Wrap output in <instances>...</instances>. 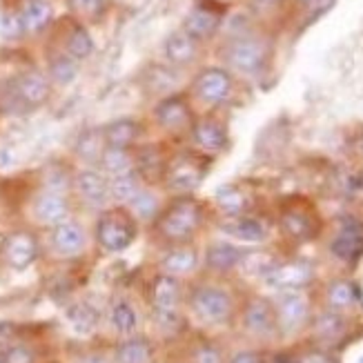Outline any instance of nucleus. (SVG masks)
<instances>
[{"instance_id": "393cba45", "label": "nucleus", "mask_w": 363, "mask_h": 363, "mask_svg": "<svg viewBox=\"0 0 363 363\" xmlns=\"http://www.w3.org/2000/svg\"><path fill=\"white\" fill-rule=\"evenodd\" d=\"M109 179V196H112V203L114 205H123V208H128L130 201L143 189V185L147 183L145 177L140 174L138 169H132V172H123V174H116V177H107Z\"/></svg>"}, {"instance_id": "cd10ccee", "label": "nucleus", "mask_w": 363, "mask_h": 363, "mask_svg": "<svg viewBox=\"0 0 363 363\" xmlns=\"http://www.w3.org/2000/svg\"><path fill=\"white\" fill-rule=\"evenodd\" d=\"M225 234H230L232 239L243 241V243H261L265 241L267 230L261 220L257 218H247V216H230L223 225H220Z\"/></svg>"}, {"instance_id": "423d86ee", "label": "nucleus", "mask_w": 363, "mask_h": 363, "mask_svg": "<svg viewBox=\"0 0 363 363\" xmlns=\"http://www.w3.org/2000/svg\"><path fill=\"white\" fill-rule=\"evenodd\" d=\"M50 247L62 261L81 259L89 247V232L81 220L69 216L67 220L50 228Z\"/></svg>"}, {"instance_id": "a19ab883", "label": "nucleus", "mask_w": 363, "mask_h": 363, "mask_svg": "<svg viewBox=\"0 0 363 363\" xmlns=\"http://www.w3.org/2000/svg\"><path fill=\"white\" fill-rule=\"evenodd\" d=\"M192 363H223L220 352L210 343H201L192 352Z\"/></svg>"}, {"instance_id": "2f4dec72", "label": "nucleus", "mask_w": 363, "mask_h": 363, "mask_svg": "<svg viewBox=\"0 0 363 363\" xmlns=\"http://www.w3.org/2000/svg\"><path fill=\"white\" fill-rule=\"evenodd\" d=\"M357 301H359V290H357V286L352 281L339 279V281L330 283V286H328V306H330V310H335V312L348 310Z\"/></svg>"}, {"instance_id": "473e14b6", "label": "nucleus", "mask_w": 363, "mask_h": 363, "mask_svg": "<svg viewBox=\"0 0 363 363\" xmlns=\"http://www.w3.org/2000/svg\"><path fill=\"white\" fill-rule=\"evenodd\" d=\"M94 52V40L83 25H74L65 36V54L74 60H85Z\"/></svg>"}, {"instance_id": "c9c22d12", "label": "nucleus", "mask_w": 363, "mask_h": 363, "mask_svg": "<svg viewBox=\"0 0 363 363\" xmlns=\"http://www.w3.org/2000/svg\"><path fill=\"white\" fill-rule=\"evenodd\" d=\"M314 333H317V337L323 341H335L345 333V321L339 312L330 310L317 319V323H314Z\"/></svg>"}, {"instance_id": "a18cd8bd", "label": "nucleus", "mask_w": 363, "mask_h": 363, "mask_svg": "<svg viewBox=\"0 0 363 363\" xmlns=\"http://www.w3.org/2000/svg\"><path fill=\"white\" fill-rule=\"evenodd\" d=\"M78 363H112V354H105V352H99V350H91V352H85Z\"/></svg>"}, {"instance_id": "7ed1b4c3", "label": "nucleus", "mask_w": 363, "mask_h": 363, "mask_svg": "<svg viewBox=\"0 0 363 363\" xmlns=\"http://www.w3.org/2000/svg\"><path fill=\"white\" fill-rule=\"evenodd\" d=\"M183 283L181 279L159 272L150 281V308L156 323L165 330H174L181 321L183 308Z\"/></svg>"}, {"instance_id": "412c9836", "label": "nucleus", "mask_w": 363, "mask_h": 363, "mask_svg": "<svg viewBox=\"0 0 363 363\" xmlns=\"http://www.w3.org/2000/svg\"><path fill=\"white\" fill-rule=\"evenodd\" d=\"M105 147H125V150H136V143L143 134V125L134 118H118L107 123L101 130Z\"/></svg>"}, {"instance_id": "49530a36", "label": "nucleus", "mask_w": 363, "mask_h": 363, "mask_svg": "<svg viewBox=\"0 0 363 363\" xmlns=\"http://www.w3.org/2000/svg\"><path fill=\"white\" fill-rule=\"evenodd\" d=\"M230 363H261V359H259V354H257V352L245 350V352L234 354V357L230 359Z\"/></svg>"}, {"instance_id": "79ce46f5", "label": "nucleus", "mask_w": 363, "mask_h": 363, "mask_svg": "<svg viewBox=\"0 0 363 363\" xmlns=\"http://www.w3.org/2000/svg\"><path fill=\"white\" fill-rule=\"evenodd\" d=\"M69 5L81 16H96L103 9V0H69Z\"/></svg>"}, {"instance_id": "72a5a7b5", "label": "nucleus", "mask_w": 363, "mask_h": 363, "mask_svg": "<svg viewBox=\"0 0 363 363\" xmlns=\"http://www.w3.org/2000/svg\"><path fill=\"white\" fill-rule=\"evenodd\" d=\"M103 150H105V140H103V134L96 130L81 134V138H78V143H76V154L89 165H99Z\"/></svg>"}, {"instance_id": "f704fd0d", "label": "nucleus", "mask_w": 363, "mask_h": 363, "mask_svg": "<svg viewBox=\"0 0 363 363\" xmlns=\"http://www.w3.org/2000/svg\"><path fill=\"white\" fill-rule=\"evenodd\" d=\"M216 205L228 216H239L247 208V196L241 187L228 185V187H220L216 192Z\"/></svg>"}, {"instance_id": "f257e3e1", "label": "nucleus", "mask_w": 363, "mask_h": 363, "mask_svg": "<svg viewBox=\"0 0 363 363\" xmlns=\"http://www.w3.org/2000/svg\"><path fill=\"white\" fill-rule=\"evenodd\" d=\"M205 223V208L194 194L169 196L163 205L161 214L152 220V232L156 241L165 247L192 243L194 236Z\"/></svg>"}, {"instance_id": "c85d7f7f", "label": "nucleus", "mask_w": 363, "mask_h": 363, "mask_svg": "<svg viewBox=\"0 0 363 363\" xmlns=\"http://www.w3.org/2000/svg\"><path fill=\"white\" fill-rule=\"evenodd\" d=\"M199 54V40H194L185 31H174L167 40H165V58L172 62V65H189Z\"/></svg>"}, {"instance_id": "7c9ffc66", "label": "nucleus", "mask_w": 363, "mask_h": 363, "mask_svg": "<svg viewBox=\"0 0 363 363\" xmlns=\"http://www.w3.org/2000/svg\"><path fill=\"white\" fill-rule=\"evenodd\" d=\"M52 5L47 0H27V5L18 11L21 27L25 34H36L52 23Z\"/></svg>"}, {"instance_id": "2eb2a0df", "label": "nucleus", "mask_w": 363, "mask_h": 363, "mask_svg": "<svg viewBox=\"0 0 363 363\" xmlns=\"http://www.w3.org/2000/svg\"><path fill=\"white\" fill-rule=\"evenodd\" d=\"M330 252L333 257L352 263L363 257V220H345V223L337 230L335 239L330 241Z\"/></svg>"}, {"instance_id": "ddd939ff", "label": "nucleus", "mask_w": 363, "mask_h": 363, "mask_svg": "<svg viewBox=\"0 0 363 363\" xmlns=\"http://www.w3.org/2000/svg\"><path fill=\"white\" fill-rule=\"evenodd\" d=\"M192 91L199 101L208 103V105L223 103L230 99V94H232V76L225 69H218V67L203 69L196 76Z\"/></svg>"}, {"instance_id": "8fccbe9b", "label": "nucleus", "mask_w": 363, "mask_h": 363, "mask_svg": "<svg viewBox=\"0 0 363 363\" xmlns=\"http://www.w3.org/2000/svg\"><path fill=\"white\" fill-rule=\"evenodd\" d=\"M359 363H363V357H361V359H359Z\"/></svg>"}, {"instance_id": "39448f33", "label": "nucleus", "mask_w": 363, "mask_h": 363, "mask_svg": "<svg viewBox=\"0 0 363 363\" xmlns=\"http://www.w3.org/2000/svg\"><path fill=\"white\" fill-rule=\"evenodd\" d=\"M205 179V165L196 154H177L165 161L161 172V187L167 194H194Z\"/></svg>"}, {"instance_id": "bb28decb", "label": "nucleus", "mask_w": 363, "mask_h": 363, "mask_svg": "<svg viewBox=\"0 0 363 363\" xmlns=\"http://www.w3.org/2000/svg\"><path fill=\"white\" fill-rule=\"evenodd\" d=\"M220 25V16L210 9V7H194L192 11L187 13V18H185V25H183V31L185 34H189L194 40H205V38H210L214 36V31L218 29Z\"/></svg>"}, {"instance_id": "c756f323", "label": "nucleus", "mask_w": 363, "mask_h": 363, "mask_svg": "<svg viewBox=\"0 0 363 363\" xmlns=\"http://www.w3.org/2000/svg\"><path fill=\"white\" fill-rule=\"evenodd\" d=\"M99 169L105 177H116L123 172L138 169L136 163V150H125V147H105L99 161Z\"/></svg>"}, {"instance_id": "de8ad7c7", "label": "nucleus", "mask_w": 363, "mask_h": 363, "mask_svg": "<svg viewBox=\"0 0 363 363\" xmlns=\"http://www.w3.org/2000/svg\"><path fill=\"white\" fill-rule=\"evenodd\" d=\"M0 363H5V359H3V352H0Z\"/></svg>"}, {"instance_id": "09e8293b", "label": "nucleus", "mask_w": 363, "mask_h": 363, "mask_svg": "<svg viewBox=\"0 0 363 363\" xmlns=\"http://www.w3.org/2000/svg\"><path fill=\"white\" fill-rule=\"evenodd\" d=\"M361 152H363V140H361Z\"/></svg>"}, {"instance_id": "a878e982", "label": "nucleus", "mask_w": 363, "mask_h": 363, "mask_svg": "<svg viewBox=\"0 0 363 363\" xmlns=\"http://www.w3.org/2000/svg\"><path fill=\"white\" fill-rule=\"evenodd\" d=\"M241 259H243V250L232 243H225V241L212 243L208 250H205V255L201 257L203 265L210 267L214 272H230L241 263Z\"/></svg>"}, {"instance_id": "4468645a", "label": "nucleus", "mask_w": 363, "mask_h": 363, "mask_svg": "<svg viewBox=\"0 0 363 363\" xmlns=\"http://www.w3.org/2000/svg\"><path fill=\"white\" fill-rule=\"evenodd\" d=\"M52 94V85L50 78L45 74L31 69V72H23L18 78L13 81V96L23 107H40L47 103Z\"/></svg>"}, {"instance_id": "a211bd4d", "label": "nucleus", "mask_w": 363, "mask_h": 363, "mask_svg": "<svg viewBox=\"0 0 363 363\" xmlns=\"http://www.w3.org/2000/svg\"><path fill=\"white\" fill-rule=\"evenodd\" d=\"M243 325L247 333L255 337L274 335L279 330L274 306L270 301H265V298H255V301H250L243 312Z\"/></svg>"}, {"instance_id": "9d476101", "label": "nucleus", "mask_w": 363, "mask_h": 363, "mask_svg": "<svg viewBox=\"0 0 363 363\" xmlns=\"http://www.w3.org/2000/svg\"><path fill=\"white\" fill-rule=\"evenodd\" d=\"M154 121L169 134H181L192 128V105L181 94H169L154 107Z\"/></svg>"}, {"instance_id": "dca6fc26", "label": "nucleus", "mask_w": 363, "mask_h": 363, "mask_svg": "<svg viewBox=\"0 0 363 363\" xmlns=\"http://www.w3.org/2000/svg\"><path fill=\"white\" fill-rule=\"evenodd\" d=\"M199 265H201V255L192 243L172 245L165 250V255L159 261V272L183 279L187 274H194L199 270Z\"/></svg>"}, {"instance_id": "6ab92c4d", "label": "nucleus", "mask_w": 363, "mask_h": 363, "mask_svg": "<svg viewBox=\"0 0 363 363\" xmlns=\"http://www.w3.org/2000/svg\"><path fill=\"white\" fill-rule=\"evenodd\" d=\"M167 192L163 187H159V185H152V183H145L143 185V189L130 201V205H128V210L136 216V220L138 223H152V220L161 214V210H163V205H165V201H167V196H165Z\"/></svg>"}, {"instance_id": "e433bc0d", "label": "nucleus", "mask_w": 363, "mask_h": 363, "mask_svg": "<svg viewBox=\"0 0 363 363\" xmlns=\"http://www.w3.org/2000/svg\"><path fill=\"white\" fill-rule=\"evenodd\" d=\"M72 181H74L72 172H67L65 167H60V165H50V167L45 169L43 189H47V192L67 194L69 189H72Z\"/></svg>"}, {"instance_id": "4c0bfd02", "label": "nucleus", "mask_w": 363, "mask_h": 363, "mask_svg": "<svg viewBox=\"0 0 363 363\" xmlns=\"http://www.w3.org/2000/svg\"><path fill=\"white\" fill-rule=\"evenodd\" d=\"M76 72H78L76 69V60L69 58L67 54H58L50 62V76H52V81L58 83V85L72 83L76 78Z\"/></svg>"}, {"instance_id": "6e6552de", "label": "nucleus", "mask_w": 363, "mask_h": 363, "mask_svg": "<svg viewBox=\"0 0 363 363\" xmlns=\"http://www.w3.org/2000/svg\"><path fill=\"white\" fill-rule=\"evenodd\" d=\"M72 189L89 210L103 212L105 208L112 205V196H109V179L96 167L78 169L72 181Z\"/></svg>"}, {"instance_id": "aec40b11", "label": "nucleus", "mask_w": 363, "mask_h": 363, "mask_svg": "<svg viewBox=\"0 0 363 363\" xmlns=\"http://www.w3.org/2000/svg\"><path fill=\"white\" fill-rule=\"evenodd\" d=\"M310 279H312V267L301 261L281 263L267 272V283L281 292L283 290H301L303 286H308Z\"/></svg>"}, {"instance_id": "f3484780", "label": "nucleus", "mask_w": 363, "mask_h": 363, "mask_svg": "<svg viewBox=\"0 0 363 363\" xmlns=\"http://www.w3.org/2000/svg\"><path fill=\"white\" fill-rule=\"evenodd\" d=\"M192 140L194 145L203 152V154H218L223 152L225 145H228V130L225 125L212 118V116H205V118H199L192 123Z\"/></svg>"}, {"instance_id": "4be33fe9", "label": "nucleus", "mask_w": 363, "mask_h": 363, "mask_svg": "<svg viewBox=\"0 0 363 363\" xmlns=\"http://www.w3.org/2000/svg\"><path fill=\"white\" fill-rule=\"evenodd\" d=\"M107 323H109V328H112L121 339L134 337L136 330H138V312L132 306V301L118 296L107 308Z\"/></svg>"}, {"instance_id": "20e7f679", "label": "nucleus", "mask_w": 363, "mask_h": 363, "mask_svg": "<svg viewBox=\"0 0 363 363\" xmlns=\"http://www.w3.org/2000/svg\"><path fill=\"white\" fill-rule=\"evenodd\" d=\"M187 308L201 323L218 325L232 317L234 301L225 288L214 286V283H201L187 294Z\"/></svg>"}, {"instance_id": "f03ea898", "label": "nucleus", "mask_w": 363, "mask_h": 363, "mask_svg": "<svg viewBox=\"0 0 363 363\" xmlns=\"http://www.w3.org/2000/svg\"><path fill=\"white\" fill-rule=\"evenodd\" d=\"M138 225L140 223L128 208L109 205V208L99 212L96 225H94V241L107 255H118L136 241Z\"/></svg>"}, {"instance_id": "ea45409f", "label": "nucleus", "mask_w": 363, "mask_h": 363, "mask_svg": "<svg viewBox=\"0 0 363 363\" xmlns=\"http://www.w3.org/2000/svg\"><path fill=\"white\" fill-rule=\"evenodd\" d=\"M69 319H72L74 328L81 330V333H89L91 328H96V312H94L89 306H74L69 312Z\"/></svg>"}, {"instance_id": "c03bdc74", "label": "nucleus", "mask_w": 363, "mask_h": 363, "mask_svg": "<svg viewBox=\"0 0 363 363\" xmlns=\"http://www.w3.org/2000/svg\"><path fill=\"white\" fill-rule=\"evenodd\" d=\"M279 3L281 0H250V7L257 13H267V11H274L279 7Z\"/></svg>"}, {"instance_id": "5701e85b", "label": "nucleus", "mask_w": 363, "mask_h": 363, "mask_svg": "<svg viewBox=\"0 0 363 363\" xmlns=\"http://www.w3.org/2000/svg\"><path fill=\"white\" fill-rule=\"evenodd\" d=\"M112 363H154V345L145 337H125L112 350Z\"/></svg>"}, {"instance_id": "9b49d317", "label": "nucleus", "mask_w": 363, "mask_h": 363, "mask_svg": "<svg viewBox=\"0 0 363 363\" xmlns=\"http://www.w3.org/2000/svg\"><path fill=\"white\" fill-rule=\"evenodd\" d=\"M277 325L283 333H296L301 330L310 317L308 296L301 290H283L274 303Z\"/></svg>"}, {"instance_id": "1a4fd4ad", "label": "nucleus", "mask_w": 363, "mask_h": 363, "mask_svg": "<svg viewBox=\"0 0 363 363\" xmlns=\"http://www.w3.org/2000/svg\"><path fill=\"white\" fill-rule=\"evenodd\" d=\"M267 58V45L261 38H236L228 45L225 60L228 65L241 74H255L263 67Z\"/></svg>"}, {"instance_id": "0eeeda50", "label": "nucleus", "mask_w": 363, "mask_h": 363, "mask_svg": "<svg viewBox=\"0 0 363 363\" xmlns=\"http://www.w3.org/2000/svg\"><path fill=\"white\" fill-rule=\"evenodd\" d=\"M0 255H3V261L11 267V270H16V272L27 270V267L34 265L40 257V241H38L36 232L25 230V228L9 232L3 241Z\"/></svg>"}, {"instance_id": "37998d69", "label": "nucleus", "mask_w": 363, "mask_h": 363, "mask_svg": "<svg viewBox=\"0 0 363 363\" xmlns=\"http://www.w3.org/2000/svg\"><path fill=\"white\" fill-rule=\"evenodd\" d=\"M296 363H339V359L325 350H312V352H306L303 357H298Z\"/></svg>"}, {"instance_id": "58836bf2", "label": "nucleus", "mask_w": 363, "mask_h": 363, "mask_svg": "<svg viewBox=\"0 0 363 363\" xmlns=\"http://www.w3.org/2000/svg\"><path fill=\"white\" fill-rule=\"evenodd\" d=\"M3 352V359L5 363H36V352L31 345L23 343V341H11L9 345H5Z\"/></svg>"}, {"instance_id": "b1692460", "label": "nucleus", "mask_w": 363, "mask_h": 363, "mask_svg": "<svg viewBox=\"0 0 363 363\" xmlns=\"http://www.w3.org/2000/svg\"><path fill=\"white\" fill-rule=\"evenodd\" d=\"M281 228L294 241H308L317 234V218L306 208H288L281 214Z\"/></svg>"}, {"instance_id": "f8f14e48", "label": "nucleus", "mask_w": 363, "mask_h": 363, "mask_svg": "<svg viewBox=\"0 0 363 363\" xmlns=\"http://www.w3.org/2000/svg\"><path fill=\"white\" fill-rule=\"evenodd\" d=\"M31 216H34V220L40 228L50 230L72 216V203H69L67 194L40 189V192L34 196V201H31Z\"/></svg>"}]
</instances>
